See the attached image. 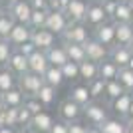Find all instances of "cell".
Segmentation results:
<instances>
[{
    "label": "cell",
    "instance_id": "cell-1",
    "mask_svg": "<svg viewBox=\"0 0 133 133\" xmlns=\"http://www.w3.org/2000/svg\"><path fill=\"white\" fill-rule=\"evenodd\" d=\"M109 103H101L99 99L89 101L88 105H83V117L89 125H101V123L109 119Z\"/></svg>",
    "mask_w": 133,
    "mask_h": 133
},
{
    "label": "cell",
    "instance_id": "cell-2",
    "mask_svg": "<svg viewBox=\"0 0 133 133\" xmlns=\"http://www.w3.org/2000/svg\"><path fill=\"white\" fill-rule=\"evenodd\" d=\"M89 30H91V28L85 22H72L66 28V32L60 36V40L62 42H70V44H85V42L91 38Z\"/></svg>",
    "mask_w": 133,
    "mask_h": 133
},
{
    "label": "cell",
    "instance_id": "cell-3",
    "mask_svg": "<svg viewBox=\"0 0 133 133\" xmlns=\"http://www.w3.org/2000/svg\"><path fill=\"white\" fill-rule=\"evenodd\" d=\"M58 115H60V119H64L68 123L79 121V117H83V105H79L78 101H74L72 97H66L58 105Z\"/></svg>",
    "mask_w": 133,
    "mask_h": 133
},
{
    "label": "cell",
    "instance_id": "cell-4",
    "mask_svg": "<svg viewBox=\"0 0 133 133\" xmlns=\"http://www.w3.org/2000/svg\"><path fill=\"white\" fill-rule=\"evenodd\" d=\"M44 83H46L44 76L34 74V72H26V74H22V76H18V88L22 89L26 95H36Z\"/></svg>",
    "mask_w": 133,
    "mask_h": 133
},
{
    "label": "cell",
    "instance_id": "cell-5",
    "mask_svg": "<svg viewBox=\"0 0 133 133\" xmlns=\"http://www.w3.org/2000/svg\"><path fill=\"white\" fill-rule=\"evenodd\" d=\"M107 20H109V18H107L105 10H103L101 0H89V4H88V14H85V24L94 30V28H97L99 24L107 22Z\"/></svg>",
    "mask_w": 133,
    "mask_h": 133
},
{
    "label": "cell",
    "instance_id": "cell-6",
    "mask_svg": "<svg viewBox=\"0 0 133 133\" xmlns=\"http://www.w3.org/2000/svg\"><path fill=\"white\" fill-rule=\"evenodd\" d=\"M97 42H101L103 46L111 48V46L117 44V38H115V22L113 20H107V22L99 24L97 28H94V34H91Z\"/></svg>",
    "mask_w": 133,
    "mask_h": 133
},
{
    "label": "cell",
    "instance_id": "cell-7",
    "mask_svg": "<svg viewBox=\"0 0 133 133\" xmlns=\"http://www.w3.org/2000/svg\"><path fill=\"white\" fill-rule=\"evenodd\" d=\"M58 38H60V36L54 34L52 30H48V28H38V30L32 32V42L36 44L38 50H44V52L58 44Z\"/></svg>",
    "mask_w": 133,
    "mask_h": 133
},
{
    "label": "cell",
    "instance_id": "cell-8",
    "mask_svg": "<svg viewBox=\"0 0 133 133\" xmlns=\"http://www.w3.org/2000/svg\"><path fill=\"white\" fill-rule=\"evenodd\" d=\"M32 12H34V8L30 6L28 0H18V2H14V4L8 6V14L20 24H30Z\"/></svg>",
    "mask_w": 133,
    "mask_h": 133
},
{
    "label": "cell",
    "instance_id": "cell-9",
    "mask_svg": "<svg viewBox=\"0 0 133 133\" xmlns=\"http://www.w3.org/2000/svg\"><path fill=\"white\" fill-rule=\"evenodd\" d=\"M83 48H85V54H88V60H91V62H103V60H107L109 58V48L107 46H103L101 42H97V40L91 36V38L83 44Z\"/></svg>",
    "mask_w": 133,
    "mask_h": 133
},
{
    "label": "cell",
    "instance_id": "cell-10",
    "mask_svg": "<svg viewBox=\"0 0 133 133\" xmlns=\"http://www.w3.org/2000/svg\"><path fill=\"white\" fill-rule=\"evenodd\" d=\"M72 24V20L68 18V14L64 10H58V12H50L48 14V22H46V28L52 30L54 34L62 36V34L66 32V28Z\"/></svg>",
    "mask_w": 133,
    "mask_h": 133
},
{
    "label": "cell",
    "instance_id": "cell-11",
    "mask_svg": "<svg viewBox=\"0 0 133 133\" xmlns=\"http://www.w3.org/2000/svg\"><path fill=\"white\" fill-rule=\"evenodd\" d=\"M32 32L34 28L30 26V24H20L16 22V26L12 28L10 36H8V40H10V44L14 46V48H18L20 44H24V42H30L32 40Z\"/></svg>",
    "mask_w": 133,
    "mask_h": 133
},
{
    "label": "cell",
    "instance_id": "cell-12",
    "mask_svg": "<svg viewBox=\"0 0 133 133\" xmlns=\"http://www.w3.org/2000/svg\"><path fill=\"white\" fill-rule=\"evenodd\" d=\"M88 4L89 0H72L66 6V14L72 22H85V14H88Z\"/></svg>",
    "mask_w": 133,
    "mask_h": 133
},
{
    "label": "cell",
    "instance_id": "cell-13",
    "mask_svg": "<svg viewBox=\"0 0 133 133\" xmlns=\"http://www.w3.org/2000/svg\"><path fill=\"white\" fill-rule=\"evenodd\" d=\"M28 66H30V72L44 76L46 70H48L52 64H50V60H48V56H46L44 50H36L30 58H28Z\"/></svg>",
    "mask_w": 133,
    "mask_h": 133
},
{
    "label": "cell",
    "instance_id": "cell-14",
    "mask_svg": "<svg viewBox=\"0 0 133 133\" xmlns=\"http://www.w3.org/2000/svg\"><path fill=\"white\" fill-rule=\"evenodd\" d=\"M131 48L129 46H123V44H115L109 48V60H113L119 68H127L129 60H131Z\"/></svg>",
    "mask_w": 133,
    "mask_h": 133
},
{
    "label": "cell",
    "instance_id": "cell-15",
    "mask_svg": "<svg viewBox=\"0 0 133 133\" xmlns=\"http://www.w3.org/2000/svg\"><path fill=\"white\" fill-rule=\"evenodd\" d=\"M131 103H133V94L131 91H125V94H121L117 99H113L109 103V107H111V111L115 113L117 117H127V113H129V107H131Z\"/></svg>",
    "mask_w": 133,
    "mask_h": 133
},
{
    "label": "cell",
    "instance_id": "cell-16",
    "mask_svg": "<svg viewBox=\"0 0 133 133\" xmlns=\"http://www.w3.org/2000/svg\"><path fill=\"white\" fill-rule=\"evenodd\" d=\"M68 97H72L74 101H78L79 105H88L89 101H94V97H91V94H89V88H88L85 82L74 83L72 88H70V91H68Z\"/></svg>",
    "mask_w": 133,
    "mask_h": 133
},
{
    "label": "cell",
    "instance_id": "cell-17",
    "mask_svg": "<svg viewBox=\"0 0 133 133\" xmlns=\"http://www.w3.org/2000/svg\"><path fill=\"white\" fill-rule=\"evenodd\" d=\"M56 123L54 115H52L50 111H40V113H36V115L32 117V127L36 129L38 133H50L52 125Z\"/></svg>",
    "mask_w": 133,
    "mask_h": 133
},
{
    "label": "cell",
    "instance_id": "cell-18",
    "mask_svg": "<svg viewBox=\"0 0 133 133\" xmlns=\"http://www.w3.org/2000/svg\"><path fill=\"white\" fill-rule=\"evenodd\" d=\"M6 66L10 68L14 74H18V76H22V74L30 72V66H28V56H24L22 52H18L16 48H14V52H12L10 60H8V64Z\"/></svg>",
    "mask_w": 133,
    "mask_h": 133
},
{
    "label": "cell",
    "instance_id": "cell-19",
    "mask_svg": "<svg viewBox=\"0 0 133 133\" xmlns=\"http://www.w3.org/2000/svg\"><path fill=\"white\" fill-rule=\"evenodd\" d=\"M18 88V74H14L8 66H0V94Z\"/></svg>",
    "mask_w": 133,
    "mask_h": 133
},
{
    "label": "cell",
    "instance_id": "cell-20",
    "mask_svg": "<svg viewBox=\"0 0 133 133\" xmlns=\"http://www.w3.org/2000/svg\"><path fill=\"white\" fill-rule=\"evenodd\" d=\"M46 56H48V60H50L52 66H64L66 62H70V58H68V52H66V46L62 44V42H58L56 46H52L50 50H46Z\"/></svg>",
    "mask_w": 133,
    "mask_h": 133
},
{
    "label": "cell",
    "instance_id": "cell-21",
    "mask_svg": "<svg viewBox=\"0 0 133 133\" xmlns=\"http://www.w3.org/2000/svg\"><path fill=\"white\" fill-rule=\"evenodd\" d=\"M101 131L103 133H127L129 129V123L127 119H123V117H109V119H105V121L99 125Z\"/></svg>",
    "mask_w": 133,
    "mask_h": 133
},
{
    "label": "cell",
    "instance_id": "cell-22",
    "mask_svg": "<svg viewBox=\"0 0 133 133\" xmlns=\"http://www.w3.org/2000/svg\"><path fill=\"white\" fill-rule=\"evenodd\" d=\"M99 78V64L91 60H85L79 64V79L85 83H89L91 79Z\"/></svg>",
    "mask_w": 133,
    "mask_h": 133
},
{
    "label": "cell",
    "instance_id": "cell-23",
    "mask_svg": "<svg viewBox=\"0 0 133 133\" xmlns=\"http://www.w3.org/2000/svg\"><path fill=\"white\" fill-rule=\"evenodd\" d=\"M115 38H117V44L129 46L133 42V24L131 22H115Z\"/></svg>",
    "mask_w": 133,
    "mask_h": 133
},
{
    "label": "cell",
    "instance_id": "cell-24",
    "mask_svg": "<svg viewBox=\"0 0 133 133\" xmlns=\"http://www.w3.org/2000/svg\"><path fill=\"white\" fill-rule=\"evenodd\" d=\"M36 95H38V99L44 103V107L48 109V107H52V105L56 103V99H58V88L44 83V85L40 88V91H38Z\"/></svg>",
    "mask_w": 133,
    "mask_h": 133
},
{
    "label": "cell",
    "instance_id": "cell-25",
    "mask_svg": "<svg viewBox=\"0 0 133 133\" xmlns=\"http://www.w3.org/2000/svg\"><path fill=\"white\" fill-rule=\"evenodd\" d=\"M2 97H4L6 107H22L24 99H26V94H24L20 88H14V89H10V91L2 94Z\"/></svg>",
    "mask_w": 133,
    "mask_h": 133
},
{
    "label": "cell",
    "instance_id": "cell-26",
    "mask_svg": "<svg viewBox=\"0 0 133 133\" xmlns=\"http://www.w3.org/2000/svg\"><path fill=\"white\" fill-rule=\"evenodd\" d=\"M44 82L48 83V85L60 88L62 83L66 82V78H64V72H62V68H60V66H50L48 70H46V74H44Z\"/></svg>",
    "mask_w": 133,
    "mask_h": 133
},
{
    "label": "cell",
    "instance_id": "cell-27",
    "mask_svg": "<svg viewBox=\"0 0 133 133\" xmlns=\"http://www.w3.org/2000/svg\"><path fill=\"white\" fill-rule=\"evenodd\" d=\"M62 44L66 46L68 58H70L72 62H78V64H82V62L88 60V54H85V48H83V44H70V42H62Z\"/></svg>",
    "mask_w": 133,
    "mask_h": 133
},
{
    "label": "cell",
    "instance_id": "cell-28",
    "mask_svg": "<svg viewBox=\"0 0 133 133\" xmlns=\"http://www.w3.org/2000/svg\"><path fill=\"white\" fill-rule=\"evenodd\" d=\"M121 94H125V88H123L121 83H119V79H107L105 82V94H103V97L107 99V103H111L113 99H117Z\"/></svg>",
    "mask_w": 133,
    "mask_h": 133
},
{
    "label": "cell",
    "instance_id": "cell-29",
    "mask_svg": "<svg viewBox=\"0 0 133 133\" xmlns=\"http://www.w3.org/2000/svg\"><path fill=\"white\" fill-rule=\"evenodd\" d=\"M131 14H133V4L127 2V0H123L117 4V10L113 14V22H131Z\"/></svg>",
    "mask_w": 133,
    "mask_h": 133
},
{
    "label": "cell",
    "instance_id": "cell-30",
    "mask_svg": "<svg viewBox=\"0 0 133 133\" xmlns=\"http://www.w3.org/2000/svg\"><path fill=\"white\" fill-rule=\"evenodd\" d=\"M117 74H119V66H117L113 60H103L99 62V78H103L107 82V79H115Z\"/></svg>",
    "mask_w": 133,
    "mask_h": 133
},
{
    "label": "cell",
    "instance_id": "cell-31",
    "mask_svg": "<svg viewBox=\"0 0 133 133\" xmlns=\"http://www.w3.org/2000/svg\"><path fill=\"white\" fill-rule=\"evenodd\" d=\"M62 72H64L66 82H78L79 79V64L70 60V62H66V64L62 66Z\"/></svg>",
    "mask_w": 133,
    "mask_h": 133
},
{
    "label": "cell",
    "instance_id": "cell-32",
    "mask_svg": "<svg viewBox=\"0 0 133 133\" xmlns=\"http://www.w3.org/2000/svg\"><path fill=\"white\" fill-rule=\"evenodd\" d=\"M88 88H89V94H91L94 99H101L103 94H105V79L95 78V79H91V82L88 83Z\"/></svg>",
    "mask_w": 133,
    "mask_h": 133
},
{
    "label": "cell",
    "instance_id": "cell-33",
    "mask_svg": "<svg viewBox=\"0 0 133 133\" xmlns=\"http://www.w3.org/2000/svg\"><path fill=\"white\" fill-rule=\"evenodd\" d=\"M14 26H16V20L10 14H4V16L0 18V40H8V36H10Z\"/></svg>",
    "mask_w": 133,
    "mask_h": 133
},
{
    "label": "cell",
    "instance_id": "cell-34",
    "mask_svg": "<svg viewBox=\"0 0 133 133\" xmlns=\"http://www.w3.org/2000/svg\"><path fill=\"white\" fill-rule=\"evenodd\" d=\"M117 79H119V83L125 88V91H131L133 94V70H129V68H119Z\"/></svg>",
    "mask_w": 133,
    "mask_h": 133
},
{
    "label": "cell",
    "instance_id": "cell-35",
    "mask_svg": "<svg viewBox=\"0 0 133 133\" xmlns=\"http://www.w3.org/2000/svg\"><path fill=\"white\" fill-rule=\"evenodd\" d=\"M48 14H50V10H34L32 12V18H30V26H32L34 30H38V28H46Z\"/></svg>",
    "mask_w": 133,
    "mask_h": 133
},
{
    "label": "cell",
    "instance_id": "cell-36",
    "mask_svg": "<svg viewBox=\"0 0 133 133\" xmlns=\"http://www.w3.org/2000/svg\"><path fill=\"white\" fill-rule=\"evenodd\" d=\"M32 117H34V113L28 109L26 105L18 107V129L30 127V125H32Z\"/></svg>",
    "mask_w": 133,
    "mask_h": 133
},
{
    "label": "cell",
    "instance_id": "cell-37",
    "mask_svg": "<svg viewBox=\"0 0 133 133\" xmlns=\"http://www.w3.org/2000/svg\"><path fill=\"white\" fill-rule=\"evenodd\" d=\"M12 52H14V46L10 44V40H0V66L8 64Z\"/></svg>",
    "mask_w": 133,
    "mask_h": 133
},
{
    "label": "cell",
    "instance_id": "cell-38",
    "mask_svg": "<svg viewBox=\"0 0 133 133\" xmlns=\"http://www.w3.org/2000/svg\"><path fill=\"white\" fill-rule=\"evenodd\" d=\"M24 105H26L28 109L32 111L34 115L46 109V107H44V103H42V101L38 99V95H26V99H24Z\"/></svg>",
    "mask_w": 133,
    "mask_h": 133
},
{
    "label": "cell",
    "instance_id": "cell-39",
    "mask_svg": "<svg viewBox=\"0 0 133 133\" xmlns=\"http://www.w3.org/2000/svg\"><path fill=\"white\" fill-rule=\"evenodd\" d=\"M4 117H6V125H8V127L18 129V107H6Z\"/></svg>",
    "mask_w": 133,
    "mask_h": 133
},
{
    "label": "cell",
    "instance_id": "cell-40",
    "mask_svg": "<svg viewBox=\"0 0 133 133\" xmlns=\"http://www.w3.org/2000/svg\"><path fill=\"white\" fill-rule=\"evenodd\" d=\"M50 133H70V123L64 119H56V123L52 125Z\"/></svg>",
    "mask_w": 133,
    "mask_h": 133
},
{
    "label": "cell",
    "instance_id": "cell-41",
    "mask_svg": "<svg viewBox=\"0 0 133 133\" xmlns=\"http://www.w3.org/2000/svg\"><path fill=\"white\" fill-rule=\"evenodd\" d=\"M101 4H103V10H105V14H107V18H113V14H115V10H117V0H101Z\"/></svg>",
    "mask_w": 133,
    "mask_h": 133
},
{
    "label": "cell",
    "instance_id": "cell-42",
    "mask_svg": "<svg viewBox=\"0 0 133 133\" xmlns=\"http://www.w3.org/2000/svg\"><path fill=\"white\" fill-rule=\"evenodd\" d=\"M16 50H18V52H22L24 56H28V58H30V56H32L34 52L38 50V48H36V44H34L32 40H30V42H24V44H20Z\"/></svg>",
    "mask_w": 133,
    "mask_h": 133
},
{
    "label": "cell",
    "instance_id": "cell-43",
    "mask_svg": "<svg viewBox=\"0 0 133 133\" xmlns=\"http://www.w3.org/2000/svg\"><path fill=\"white\" fill-rule=\"evenodd\" d=\"M70 133H88V125L82 121H72L70 123Z\"/></svg>",
    "mask_w": 133,
    "mask_h": 133
},
{
    "label": "cell",
    "instance_id": "cell-44",
    "mask_svg": "<svg viewBox=\"0 0 133 133\" xmlns=\"http://www.w3.org/2000/svg\"><path fill=\"white\" fill-rule=\"evenodd\" d=\"M30 6H32L34 10H50V6H48V0H28Z\"/></svg>",
    "mask_w": 133,
    "mask_h": 133
},
{
    "label": "cell",
    "instance_id": "cell-45",
    "mask_svg": "<svg viewBox=\"0 0 133 133\" xmlns=\"http://www.w3.org/2000/svg\"><path fill=\"white\" fill-rule=\"evenodd\" d=\"M48 6H50V12H58V10H64L60 0H48Z\"/></svg>",
    "mask_w": 133,
    "mask_h": 133
},
{
    "label": "cell",
    "instance_id": "cell-46",
    "mask_svg": "<svg viewBox=\"0 0 133 133\" xmlns=\"http://www.w3.org/2000/svg\"><path fill=\"white\" fill-rule=\"evenodd\" d=\"M88 133H103L99 125H88Z\"/></svg>",
    "mask_w": 133,
    "mask_h": 133
},
{
    "label": "cell",
    "instance_id": "cell-47",
    "mask_svg": "<svg viewBox=\"0 0 133 133\" xmlns=\"http://www.w3.org/2000/svg\"><path fill=\"white\" fill-rule=\"evenodd\" d=\"M0 133H18V129L16 127H8V125H6V127H0Z\"/></svg>",
    "mask_w": 133,
    "mask_h": 133
},
{
    "label": "cell",
    "instance_id": "cell-48",
    "mask_svg": "<svg viewBox=\"0 0 133 133\" xmlns=\"http://www.w3.org/2000/svg\"><path fill=\"white\" fill-rule=\"evenodd\" d=\"M4 14H8V6H6L4 2H2V0H0V18L4 16Z\"/></svg>",
    "mask_w": 133,
    "mask_h": 133
},
{
    "label": "cell",
    "instance_id": "cell-49",
    "mask_svg": "<svg viewBox=\"0 0 133 133\" xmlns=\"http://www.w3.org/2000/svg\"><path fill=\"white\" fill-rule=\"evenodd\" d=\"M125 119H127L129 125H133V103H131V107H129V113H127V117H125Z\"/></svg>",
    "mask_w": 133,
    "mask_h": 133
},
{
    "label": "cell",
    "instance_id": "cell-50",
    "mask_svg": "<svg viewBox=\"0 0 133 133\" xmlns=\"http://www.w3.org/2000/svg\"><path fill=\"white\" fill-rule=\"evenodd\" d=\"M18 133H38L36 131V129L32 127V125H30V127H24V129H18Z\"/></svg>",
    "mask_w": 133,
    "mask_h": 133
},
{
    "label": "cell",
    "instance_id": "cell-51",
    "mask_svg": "<svg viewBox=\"0 0 133 133\" xmlns=\"http://www.w3.org/2000/svg\"><path fill=\"white\" fill-rule=\"evenodd\" d=\"M0 127H6V117H4V111H0Z\"/></svg>",
    "mask_w": 133,
    "mask_h": 133
},
{
    "label": "cell",
    "instance_id": "cell-52",
    "mask_svg": "<svg viewBox=\"0 0 133 133\" xmlns=\"http://www.w3.org/2000/svg\"><path fill=\"white\" fill-rule=\"evenodd\" d=\"M6 109V103H4V97H2V94H0V111Z\"/></svg>",
    "mask_w": 133,
    "mask_h": 133
},
{
    "label": "cell",
    "instance_id": "cell-53",
    "mask_svg": "<svg viewBox=\"0 0 133 133\" xmlns=\"http://www.w3.org/2000/svg\"><path fill=\"white\" fill-rule=\"evenodd\" d=\"M60 2H62V6H64V10H66V6L70 4V2H72V0H60Z\"/></svg>",
    "mask_w": 133,
    "mask_h": 133
},
{
    "label": "cell",
    "instance_id": "cell-54",
    "mask_svg": "<svg viewBox=\"0 0 133 133\" xmlns=\"http://www.w3.org/2000/svg\"><path fill=\"white\" fill-rule=\"evenodd\" d=\"M2 2H4L6 6H10V4H14V2H18V0H2Z\"/></svg>",
    "mask_w": 133,
    "mask_h": 133
},
{
    "label": "cell",
    "instance_id": "cell-55",
    "mask_svg": "<svg viewBox=\"0 0 133 133\" xmlns=\"http://www.w3.org/2000/svg\"><path fill=\"white\" fill-rule=\"evenodd\" d=\"M127 68H129V70H133V56H131V60H129V64H127Z\"/></svg>",
    "mask_w": 133,
    "mask_h": 133
},
{
    "label": "cell",
    "instance_id": "cell-56",
    "mask_svg": "<svg viewBox=\"0 0 133 133\" xmlns=\"http://www.w3.org/2000/svg\"><path fill=\"white\" fill-rule=\"evenodd\" d=\"M127 133H133V125H129V129H127Z\"/></svg>",
    "mask_w": 133,
    "mask_h": 133
},
{
    "label": "cell",
    "instance_id": "cell-57",
    "mask_svg": "<svg viewBox=\"0 0 133 133\" xmlns=\"http://www.w3.org/2000/svg\"><path fill=\"white\" fill-rule=\"evenodd\" d=\"M129 48H131V52H133V42H131V44H129Z\"/></svg>",
    "mask_w": 133,
    "mask_h": 133
},
{
    "label": "cell",
    "instance_id": "cell-58",
    "mask_svg": "<svg viewBox=\"0 0 133 133\" xmlns=\"http://www.w3.org/2000/svg\"><path fill=\"white\" fill-rule=\"evenodd\" d=\"M131 24H133V14H131Z\"/></svg>",
    "mask_w": 133,
    "mask_h": 133
},
{
    "label": "cell",
    "instance_id": "cell-59",
    "mask_svg": "<svg viewBox=\"0 0 133 133\" xmlns=\"http://www.w3.org/2000/svg\"><path fill=\"white\" fill-rule=\"evenodd\" d=\"M127 2H131V4H133V0H127Z\"/></svg>",
    "mask_w": 133,
    "mask_h": 133
},
{
    "label": "cell",
    "instance_id": "cell-60",
    "mask_svg": "<svg viewBox=\"0 0 133 133\" xmlns=\"http://www.w3.org/2000/svg\"><path fill=\"white\" fill-rule=\"evenodd\" d=\"M117 2H123V0H117Z\"/></svg>",
    "mask_w": 133,
    "mask_h": 133
}]
</instances>
